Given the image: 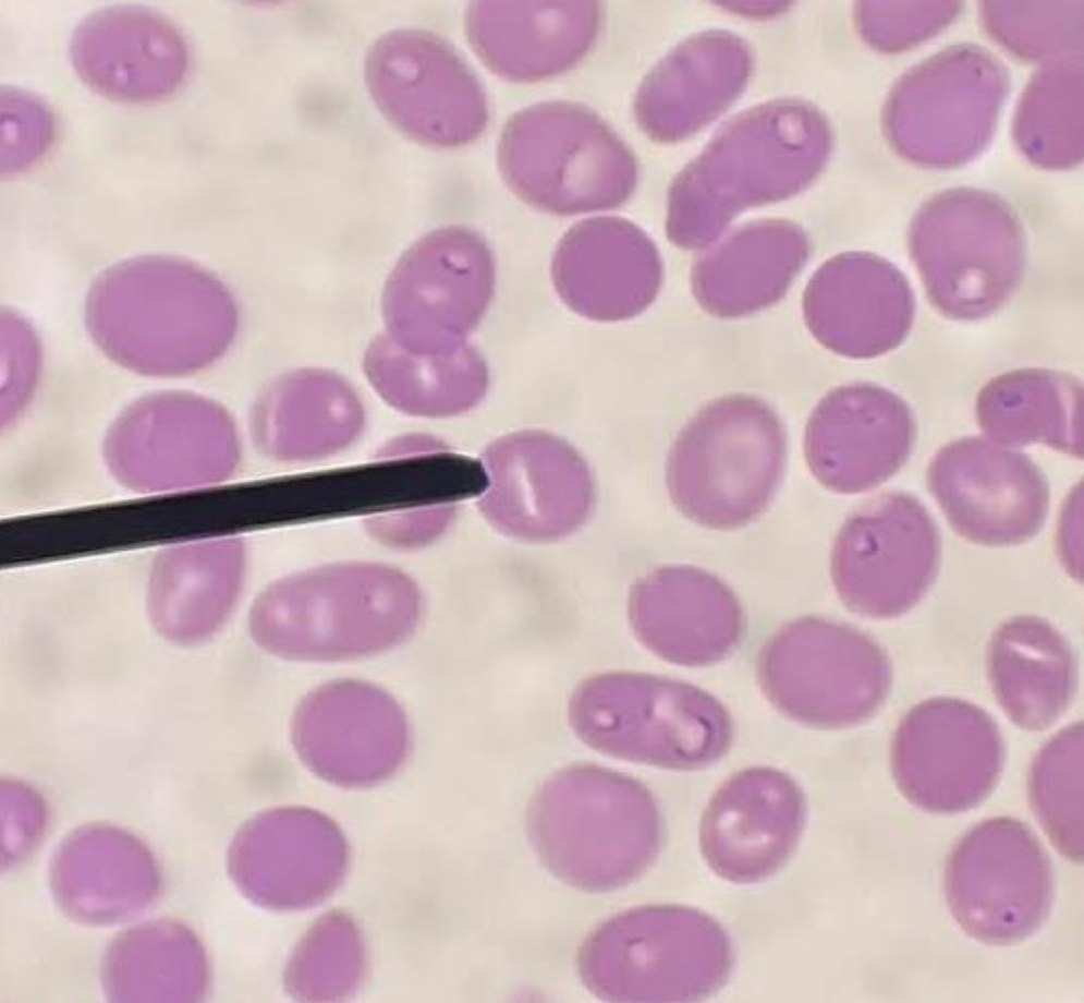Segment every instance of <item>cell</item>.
Returning <instances> with one entry per match:
<instances>
[{"mask_svg": "<svg viewBox=\"0 0 1084 1003\" xmlns=\"http://www.w3.org/2000/svg\"><path fill=\"white\" fill-rule=\"evenodd\" d=\"M86 329L120 366L153 377L205 370L231 346L236 304L212 273L180 256L141 255L101 271L85 300Z\"/></svg>", "mask_w": 1084, "mask_h": 1003, "instance_id": "1", "label": "cell"}, {"mask_svg": "<svg viewBox=\"0 0 1084 1003\" xmlns=\"http://www.w3.org/2000/svg\"><path fill=\"white\" fill-rule=\"evenodd\" d=\"M423 614L417 583L403 570L344 561L282 577L254 600L248 629L256 644L285 660L340 662L409 640Z\"/></svg>", "mask_w": 1084, "mask_h": 1003, "instance_id": "2", "label": "cell"}, {"mask_svg": "<svg viewBox=\"0 0 1084 1003\" xmlns=\"http://www.w3.org/2000/svg\"><path fill=\"white\" fill-rule=\"evenodd\" d=\"M532 847L558 880L589 893L622 889L657 860L663 821L641 781L592 763L563 768L536 789L526 811Z\"/></svg>", "mask_w": 1084, "mask_h": 1003, "instance_id": "3", "label": "cell"}, {"mask_svg": "<svg viewBox=\"0 0 1084 1003\" xmlns=\"http://www.w3.org/2000/svg\"><path fill=\"white\" fill-rule=\"evenodd\" d=\"M568 717L578 739L602 754L677 771L715 764L734 733L727 708L708 691L636 672L584 679L570 698Z\"/></svg>", "mask_w": 1084, "mask_h": 1003, "instance_id": "4", "label": "cell"}, {"mask_svg": "<svg viewBox=\"0 0 1084 1003\" xmlns=\"http://www.w3.org/2000/svg\"><path fill=\"white\" fill-rule=\"evenodd\" d=\"M787 436L777 413L748 395L715 399L678 434L666 480L674 506L706 528L732 530L760 516L782 480Z\"/></svg>", "mask_w": 1084, "mask_h": 1003, "instance_id": "5", "label": "cell"}, {"mask_svg": "<svg viewBox=\"0 0 1084 1003\" xmlns=\"http://www.w3.org/2000/svg\"><path fill=\"white\" fill-rule=\"evenodd\" d=\"M578 972L611 1002H696L728 981L733 947L723 927L687 906L646 905L600 923L578 952Z\"/></svg>", "mask_w": 1084, "mask_h": 1003, "instance_id": "6", "label": "cell"}, {"mask_svg": "<svg viewBox=\"0 0 1084 1003\" xmlns=\"http://www.w3.org/2000/svg\"><path fill=\"white\" fill-rule=\"evenodd\" d=\"M497 161L519 198L561 216L622 206L638 176L633 153L613 128L590 108L564 100L538 102L511 116Z\"/></svg>", "mask_w": 1084, "mask_h": 1003, "instance_id": "7", "label": "cell"}, {"mask_svg": "<svg viewBox=\"0 0 1084 1003\" xmlns=\"http://www.w3.org/2000/svg\"><path fill=\"white\" fill-rule=\"evenodd\" d=\"M909 245L929 301L952 319L994 314L1023 277L1020 221L989 193L962 189L934 196L914 216Z\"/></svg>", "mask_w": 1084, "mask_h": 1003, "instance_id": "8", "label": "cell"}, {"mask_svg": "<svg viewBox=\"0 0 1084 1003\" xmlns=\"http://www.w3.org/2000/svg\"><path fill=\"white\" fill-rule=\"evenodd\" d=\"M756 676L765 697L784 716L818 729H841L880 710L892 669L885 650L864 631L806 616L765 641Z\"/></svg>", "mask_w": 1084, "mask_h": 1003, "instance_id": "9", "label": "cell"}, {"mask_svg": "<svg viewBox=\"0 0 1084 1003\" xmlns=\"http://www.w3.org/2000/svg\"><path fill=\"white\" fill-rule=\"evenodd\" d=\"M365 78L383 117L421 144L455 148L487 128L489 105L482 82L437 34L416 28L383 34L367 52Z\"/></svg>", "mask_w": 1084, "mask_h": 1003, "instance_id": "10", "label": "cell"}, {"mask_svg": "<svg viewBox=\"0 0 1084 1003\" xmlns=\"http://www.w3.org/2000/svg\"><path fill=\"white\" fill-rule=\"evenodd\" d=\"M938 528L913 495L889 492L863 504L836 536L830 573L853 613L899 617L926 595L940 565Z\"/></svg>", "mask_w": 1084, "mask_h": 1003, "instance_id": "11", "label": "cell"}, {"mask_svg": "<svg viewBox=\"0 0 1084 1003\" xmlns=\"http://www.w3.org/2000/svg\"><path fill=\"white\" fill-rule=\"evenodd\" d=\"M105 452L125 485L165 492L228 479L239 463L240 443L233 420L217 402L186 391H159L115 419Z\"/></svg>", "mask_w": 1084, "mask_h": 1003, "instance_id": "12", "label": "cell"}, {"mask_svg": "<svg viewBox=\"0 0 1084 1003\" xmlns=\"http://www.w3.org/2000/svg\"><path fill=\"white\" fill-rule=\"evenodd\" d=\"M950 910L973 938L989 944L1021 941L1048 917L1053 897L1049 858L1019 820H986L954 846L946 868Z\"/></svg>", "mask_w": 1084, "mask_h": 1003, "instance_id": "13", "label": "cell"}, {"mask_svg": "<svg viewBox=\"0 0 1084 1003\" xmlns=\"http://www.w3.org/2000/svg\"><path fill=\"white\" fill-rule=\"evenodd\" d=\"M890 761L899 789L913 805L934 813L961 812L995 788L1004 762L1003 738L978 705L931 698L898 724Z\"/></svg>", "mask_w": 1084, "mask_h": 1003, "instance_id": "14", "label": "cell"}, {"mask_svg": "<svg viewBox=\"0 0 1084 1003\" xmlns=\"http://www.w3.org/2000/svg\"><path fill=\"white\" fill-rule=\"evenodd\" d=\"M293 747L305 766L344 788H366L406 762L412 733L398 700L377 685L336 679L310 690L291 722Z\"/></svg>", "mask_w": 1084, "mask_h": 1003, "instance_id": "15", "label": "cell"}, {"mask_svg": "<svg viewBox=\"0 0 1084 1003\" xmlns=\"http://www.w3.org/2000/svg\"><path fill=\"white\" fill-rule=\"evenodd\" d=\"M488 487L478 507L500 532L548 542L575 532L594 505L592 473L564 439L525 430L502 436L483 454Z\"/></svg>", "mask_w": 1084, "mask_h": 1003, "instance_id": "16", "label": "cell"}, {"mask_svg": "<svg viewBox=\"0 0 1084 1003\" xmlns=\"http://www.w3.org/2000/svg\"><path fill=\"white\" fill-rule=\"evenodd\" d=\"M929 491L953 530L985 546L1034 537L1049 509L1045 474L1025 454L971 436L938 450L927 471Z\"/></svg>", "mask_w": 1084, "mask_h": 1003, "instance_id": "17", "label": "cell"}, {"mask_svg": "<svg viewBox=\"0 0 1084 1003\" xmlns=\"http://www.w3.org/2000/svg\"><path fill=\"white\" fill-rule=\"evenodd\" d=\"M349 866L348 843L326 814L304 807L267 810L235 834L228 869L239 890L272 910H302L330 897Z\"/></svg>", "mask_w": 1084, "mask_h": 1003, "instance_id": "18", "label": "cell"}, {"mask_svg": "<svg viewBox=\"0 0 1084 1003\" xmlns=\"http://www.w3.org/2000/svg\"><path fill=\"white\" fill-rule=\"evenodd\" d=\"M405 350L447 355L466 343L495 292L496 263L486 240L464 226L437 229L402 256Z\"/></svg>", "mask_w": 1084, "mask_h": 1003, "instance_id": "19", "label": "cell"}, {"mask_svg": "<svg viewBox=\"0 0 1084 1003\" xmlns=\"http://www.w3.org/2000/svg\"><path fill=\"white\" fill-rule=\"evenodd\" d=\"M806 821L802 788L785 772L752 766L714 793L699 824V847L719 878L738 884L764 881L794 853Z\"/></svg>", "mask_w": 1084, "mask_h": 1003, "instance_id": "20", "label": "cell"}, {"mask_svg": "<svg viewBox=\"0 0 1084 1003\" xmlns=\"http://www.w3.org/2000/svg\"><path fill=\"white\" fill-rule=\"evenodd\" d=\"M916 436L913 413L897 394L870 383L829 391L805 428L804 454L813 475L841 494L870 491L910 458Z\"/></svg>", "mask_w": 1084, "mask_h": 1003, "instance_id": "21", "label": "cell"}, {"mask_svg": "<svg viewBox=\"0 0 1084 1003\" xmlns=\"http://www.w3.org/2000/svg\"><path fill=\"white\" fill-rule=\"evenodd\" d=\"M806 325L829 350L853 359L885 354L909 335L915 315L902 271L878 255L851 252L827 261L803 294Z\"/></svg>", "mask_w": 1084, "mask_h": 1003, "instance_id": "22", "label": "cell"}, {"mask_svg": "<svg viewBox=\"0 0 1084 1003\" xmlns=\"http://www.w3.org/2000/svg\"><path fill=\"white\" fill-rule=\"evenodd\" d=\"M628 613L637 640L680 666L721 662L744 636V613L734 592L694 566H663L640 578L631 588Z\"/></svg>", "mask_w": 1084, "mask_h": 1003, "instance_id": "23", "label": "cell"}, {"mask_svg": "<svg viewBox=\"0 0 1084 1003\" xmlns=\"http://www.w3.org/2000/svg\"><path fill=\"white\" fill-rule=\"evenodd\" d=\"M551 277L561 300L597 322H619L645 311L662 282L651 239L633 222L598 216L573 225L560 240Z\"/></svg>", "mask_w": 1084, "mask_h": 1003, "instance_id": "24", "label": "cell"}, {"mask_svg": "<svg viewBox=\"0 0 1084 1003\" xmlns=\"http://www.w3.org/2000/svg\"><path fill=\"white\" fill-rule=\"evenodd\" d=\"M70 57L80 78L98 94L124 102L173 94L188 72L183 35L167 17L141 5L96 10L76 26Z\"/></svg>", "mask_w": 1084, "mask_h": 1003, "instance_id": "25", "label": "cell"}, {"mask_svg": "<svg viewBox=\"0 0 1084 1003\" xmlns=\"http://www.w3.org/2000/svg\"><path fill=\"white\" fill-rule=\"evenodd\" d=\"M602 23L598 1H473L465 33L483 63L510 82L557 76L593 49Z\"/></svg>", "mask_w": 1084, "mask_h": 1003, "instance_id": "26", "label": "cell"}, {"mask_svg": "<svg viewBox=\"0 0 1084 1003\" xmlns=\"http://www.w3.org/2000/svg\"><path fill=\"white\" fill-rule=\"evenodd\" d=\"M50 890L75 922L110 926L150 907L161 892V873L149 848L109 824H87L69 833L52 854Z\"/></svg>", "mask_w": 1084, "mask_h": 1003, "instance_id": "27", "label": "cell"}, {"mask_svg": "<svg viewBox=\"0 0 1084 1003\" xmlns=\"http://www.w3.org/2000/svg\"><path fill=\"white\" fill-rule=\"evenodd\" d=\"M245 546L237 537L186 543L161 552L151 566L147 607L156 630L192 645L212 637L242 592Z\"/></svg>", "mask_w": 1084, "mask_h": 1003, "instance_id": "28", "label": "cell"}, {"mask_svg": "<svg viewBox=\"0 0 1084 1003\" xmlns=\"http://www.w3.org/2000/svg\"><path fill=\"white\" fill-rule=\"evenodd\" d=\"M353 388L325 372H296L271 384L255 401L251 433L259 451L281 462L333 456L351 446L364 426Z\"/></svg>", "mask_w": 1084, "mask_h": 1003, "instance_id": "29", "label": "cell"}, {"mask_svg": "<svg viewBox=\"0 0 1084 1003\" xmlns=\"http://www.w3.org/2000/svg\"><path fill=\"white\" fill-rule=\"evenodd\" d=\"M992 692L1009 720L1026 730H1043L1072 703L1077 665L1065 637L1047 620L1030 615L1002 623L988 645Z\"/></svg>", "mask_w": 1084, "mask_h": 1003, "instance_id": "30", "label": "cell"}, {"mask_svg": "<svg viewBox=\"0 0 1084 1003\" xmlns=\"http://www.w3.org/2000/svg\"><path fill=\"white\" fill-rule=\"evenodd\" d=\"M808 255L803 232L784 221L736 230L694 264L692 287L703 309L738 317L779 301Z\"/></svg>", "mask_w": 1084, "mask_h": 1003, "instance_id": "31", "label": "cell"}, {"mask_svg": "<svg viewBox=\"0 0 1084 1003\" xmlns=\"http://www.w3.org/2000/svg\"><path fill=\"white\" fill-rule=\"evenodd\" d=\"M976 418L989 440L1001 446L1039 443L1083 456V387L1067 373L1022 368L1001 374L979 391Z\"/></svg>", "mask_w": 1084, "mask_h": 1003, "instance_id": "32", "label": "cell"}, {"mask_svg": "<svg viewBox=\"0 0 1084 1003\" xmlns=\"http://www.w3.org/2000/svg\"><path fill=\"white\" fill-rule=\"evenodd\" d=\"M101 981L114 1002H194L207 992L209 966L188 927L157 919L130 928L110 943Z\"/></svg>", "mask_w": 1084, "mask_h": 1003, "instance_id": "33", "label": "cell"}, {"mask_svg": "<svg viewBox=\"0 0 1084 1003\" xmlns=\"http://www.w3.org/2000/svg\"><path fill=\"white\" fill-rule=\"evenodd\" d=\"M406 352L403 362L394 365L366 366L378 394L398 410L417 416L446 418L467 412L484 399L489 370L482 353L471 343L447 355Z\"/></svg>", "mask_w": 1084, "mask_h": 1003, "instance_id": "34", "label": "cell"}, {"mask_svg": "<svg viewBox=\"0 0 1084 1003\" xmlns=\"http://www.w3.org/2000/svg\"><path fill=\"white\" fill-rule=\"evenodd\" d=\"M1032 809L1058 850L1083 858V725L1072 723L1037 752L1028 773Z\"/></svg>", "mask_w": 1084, "mask_h": 1003, "instance_id": "35", "label": "cell"}, {"mask_svg": "<svg viewBox=\"0 0 1084 1003\" xmlns=\"http://www.w3.org/2000/svg\"><path fill=\"white\" fill-rule=\"evenodd\" d=\"M364 948L357 929L341 915L324 917L294 953L287 982L297 996L327 1000L344 996L361 981Z\"/></svg>", "mask_w": 1084, "mask_h": 1003, "instance_id": "36", "label": "cell"}, {"mask_svg": "<svg viewBox=\"0 0 1084 1003\" xmlns=\"http://www.w3.org/2000/svg\"><path fill=\"white\" fill-rule=\"evenodd\" d=\"M52 120L36 97L10 89L1 92V171L19 172L48 149Z\"/></svg>", "mask_w": 1084, "mask_h": 1003, "instance_id": "37", "label": "cell"}, {"mask_svg": "<svg viewBox=\"0 0 1084 1003\" xmlns=\"http://www.w3.org/2000/svg\"><path fill=\"white\" fill-rule=\"evenodd\" d=\"M458 505H417L400 511L365 519L367 533L378 543L395 549H415L431 544L452 524Z\"/></svg>", "mask_w": 1084, "mask_h": 1003, "instance_id": "38", "label": "cell"}, {"mask_svg": "<svg viewBox=\"0 0 1084 1003\" xmlns=\"http://www.w3.org/2000/svg\"><path fill=\"white\" fill-rule=\"evenodd\" d=\"M447 444L426 434H410L389 440L380 448L379 458H421L444 448Z\"/></svg>", "mask_w": 1084, "mask_h": 1003, "instance_id": "39", "label": "cell"}]
</instances>
